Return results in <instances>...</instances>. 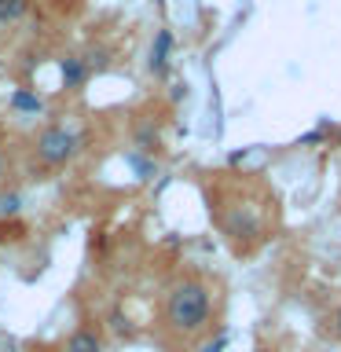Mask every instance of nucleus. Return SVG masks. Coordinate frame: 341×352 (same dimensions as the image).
<instances>
[{"label":"nucleus","mask_w":341,"mask_h":352,"mask_svg":"<svg viewBox=\"0 0 341 352\" xmlns=\"http://www.w3.org/2000/svg\"><path fill=\"white\" fill-rule=\"evenodd\" d=\"M77 151H81V136L66 125H48L37 140H33V154H37V162L48 165V169H59V165L74 162Z\"/></svg>","instance_id":"nucleus-2"},{"label":"nucleus","mask_w":341,"mask_h":352,"mask_svg":"<svg viewBox=\"0 0 341 352\" xmlns=\"http://www.w3.org/2000/svg\"><path fill=\"white\" fill-rule=\"evenodd\" d=\"M19 209H22V195L19 191H4V195H0V220L19 217Z\"/></svg>","instance_id":"nucleus-8"},{"label":"nucleus","mask_w":341,"mask_h":352,"mask_svg":"<svg viewBox=\"0 0 341 352\" xmlns=\"http://www.w3.org/2000/svg\"><path fill=\"white\" fill-rule=\"evenodd\" d=\"M30 4H33V0H0V26L19 22V19L30 11Z\"/></svg>","instance_id":"nucleus-6"},{"label":"nucleus","mask_w":341,"mask_h":352,"mask_svg":"<svg viewBox=\"0 0 341 352\" xmlns=\"http://www.w3.org/2000/svg\"><path fill=\"white\" fill-rule=\"evenodd\" d=\"M4 176H8V158L0 154V180H4Z\"/></svg>","instance_id":"nucleus-11"},{"label":"nucleus","mask_w":341,"mask_h":352,"mask_svg":"<svg viewBox=\"0 0 341 352\" xmlns=\"http://www.w3.org/2000/svg\"><path fill=\"white\" fill-rule=\"evenodd\" d=\"M11 107L22 110V114H41V110H44V99L33 96V92H26V88H19V92L11 96Z\"/></svg>","instance_id":"nucleus-7"},{"label":"nucleus","mask_w":341,"mask_h":352,"mask_svg":"<svg viewBox=\"0 0 341 352\" xmlns=\"http://www.w3.org/2000/svg\"><path fill=\"white\" fill-rule=\"evenodd\" d=\"M66 352H103V341H99L96 330L81 327V330H74V334L66 338Z\"/></svg>","instance_id":"nucleus-5"},{"label":"nucleus","mask_w":341,"mask_h":352,"mask_svg":"<svg viewBox=\"0 0 341 352\" xmlns=\"http://www.w3.org/2000/svg\"><path fill=\"white\" fill-rule=\"evenodd\" d=\"M213 316V294L202 279H180L165 297V323L176 334H198Z\"/></svg>","instance_id":"nucleus-1"},{"label":"nucleus","mask_w":341,"mask_h":352,"mask_svg":"<svg viewBox=\"0 0 341 352\" xmlns=\"http://www.w3.org/2000/svg\"><path fill=\"white\" fill-rule=\"evenodd\" d=\"M169 48H173V33L169 30H158L154 48H151V74L154 77H165V70H169Z\"/></svg>","instance_id":"nucleus-3"},{"label":"nucleus","mask_w":341,"mask_h":352,"mask_svg":"<svg viewBox=\"0 0 341 352\" xmlns=\"http://www.w3.org/2000/svg\"><path fill=\"white\" fill-rule=\"evenodd\" d=\"M92 74L85 63V55H66L63 59V88H70V92H77V88L85 85V77Z\"/></svg>","instance_id":"nucleus-4"},{"label":"nucleus","mask_w":341,"mask_h":352,"mask_svg":"<svg viewBox=\"0 0 341 352\" xmlns=\"http://www.w3.org/2000/svg\"><path fill=\"white\" fill-rule=\"evenodd\" d=\"M224 345H228V338L220 334L217 341H209V345H202V349H198V352H220V349H224Z\"/></svg>","instance_id":"nucleus-9"},{"label":"nucleus","mask_w":341,"mask_h":352,"mask_svg":"<svg viewBox=\"0 0 341 352\" xmlns=\"http://www.w3.org/2000/svg\"><path fill=\"white\" fill-rule=\"evenodd\" d=\"M330 327H334V338H341V305L334 308V316H330Z\"/></svg>","instance_id":"nucleus-10"}]
</instances>
